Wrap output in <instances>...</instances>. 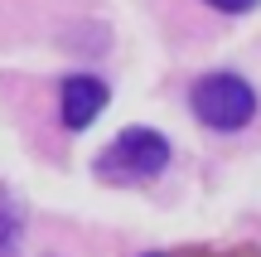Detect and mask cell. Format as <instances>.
I'll list each match as a JSON object with an SVG mask.
<instances>
[{"label":"cell","mask_w":261,"mask_h":257,"mask_svg":"<svg viewBox=\"0 0 261 257\" xmlns=\"http://www.w3.org/2000/svg\"><path fill=\"white\" fill-rule=\"evenodd\" d=\"M189 102H194V116L203 126H213V131H242V126L256 116V92L237 73L198 78L194 92H189Z\"/></svg>","instance_id":"cell-1"},{"label":"cell","mask_w":261,"mask_h":257,"mask_svg":"<svg viewBox=\"0 0 261 257\" xmlns=\"http://www.w3.org/2000/svg\"><path fill=\"white\" fill-rule=\"evenodd\" d=\"M165 165H169V141L160 131H150V126H130V131H121L102 151L97 175H102V180H116V184H130V180L160 175Z\"/></svg>","instance_id":"cell-2"},{"label":"cell","mask_w":261,"mask_h":257,"mask_svg":"<svg viewBox=\"0 0 261 257\" xmlns=\"http://www.w3.org/2000/svg\"><path fill=\"white\" fill-rule=\"evenodd\" d=\"M107 83L92 73H73L63 78V92H58V102H63V126L68 131H87V126L97 122V112L107 107Z\"/></svg>","instance_id":"cell-3"},{"label":"cell","mask_w":261,"mask_h":257,"mask_svg":"<svg viewBox=\"0 0 261 257\" xmlns=\"http://www.w3.org/2000/svg\"><path fill=\"white\" fill-rule=\"evenodd\" d=\"M19 233H24V209L10 190H0V257L19 252Z\"/></svg>","instance_id":"cell-4"},{"label":"cell","mask_w":261,"mask_h":257,"mask_svg":"<svg viewBox=\"0 0 261 257\" xmlns=\"http://www.w3.org/2000/svg\"><path fill=\"white\" fill-rule=\"evenodd\" d=\"M208 5H213V10H223V15H247L256 0H208Z\"/></svg>","instance_id":"cell-5"}]
</instances>
